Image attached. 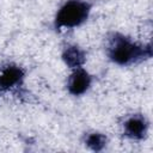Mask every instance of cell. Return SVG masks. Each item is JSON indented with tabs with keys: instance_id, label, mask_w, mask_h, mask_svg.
Here are the masks:
<instances>
[{
	"instance_id": "obj_7",
	"label": "cell",
	"mask_w": 153,
	"mask_h": 153,
	"mask_svg": "<svg viewBox=\"0 0 153 153\" xmlns=\"http://www.w3.org/2000/svg\"><path fill=\"white\" fill-rule=\"evenodd\" d=\"M105 137L102 135V134H98V133H93L91 135L87 136V140H86V143L94 151H98L104 145H105Z\"/></svg>"
},
{
	"instance_id": "obj_6",
	"label": "cell",
	"mask_w": 153,
	"mask_h": 153,
	"mask_svg": "<svg viewBox=\"0 0 153 153\" xmlns=\"http://www.w3.org/2000/svg\"><path fill=\"white\" fill-rule=\"evenodd\" d=\"M63 60L69 67L78 68V67H81V65L84 63L85 55L78 47L73 45V47L66 48V50L63 53Z\"/></svg>"
},
{
	"instance_id": "obj_4",
	"label": "cell",
	"mask_w": 153,
	"mask_h": 153,
	"mask_svg": "<svg viewBox=\"0 0 153 153\" xmlns=\"http://www.w3.org/2000/svg\"><path fill=\"white\" fill-rule=\"evenodd\" d=\"M124 130L128 136L133 139H141L145 136L147 130V123L142 116L134 115L124 123Z\"/></svg>"
},
{
	"instance_id": "obj_5",
	"label": "cell",
	"mask_w": 153,
	"mask_h": 153,
	"mask_svg": "<svg viewBox=\"0 0 153 153\" xmlns=\"http://www.w3.org/2000/svg\"><path fill=\"white\" fill-rule=\"evenodd\" d=\"M23 78V71L17 66H7L0 72V87L8 88L14 86Z\"/></svg>"
},
{
	"instance_id": "obj_1",
	"label": "cell",
	"mask_w": 153,
	"mask_h": 153,
	"mask_svg": "<svg viewBox=\"0 0 153 153\" xmlns=\"http://www.w3.org/2000/svg\"><path fill=\"white\" fill-rule=\"evenodd\" d=\"M109 57L118 65H130L145 56H151V48H143L122 35H114L108 44Z\"/></svg>"
},
{
	"instance_id": "obj_2",
	"label": "cell",
	"mask_w": 153,
	"mask_h": 153,
	"mask_svg": "<svg viewBox=\"0 0 153 153\" xmlns=\"http://www.w3.org/2000/svg\"><path fill=\"white\" fill-rule=\"evenodd\" d=\"M90 13V5L81 0L67 1L57 12L55 18L56 27H74L82 24Z\"/></svg>"
},
{
	"instance_id": "obj_3",
	"label": "cell",
	"mask_w": 153,
	"mask_h": 153,
	"mask_svg": "<svg viewBox=\"0 0 153 153\" xmlns=\"http://www.w3.org/2000/svg\"><path fill=\"white\" fill-rule=\"evenodd\" d=\"M90 84H91V76L88 75V73L84 71L81 67H78L69 76L67 86L72 94L79 96L90 87Z\"/></svg>"
}]
</instances>
